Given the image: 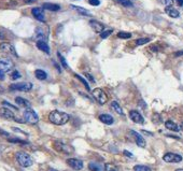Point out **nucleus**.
<instances>
[{
	"label": "nucleus",
	"instance_id": "2f4dec72",
	"mask_svg": "<svg viewBox=\"0 0 183 171\" xmlns=\"http://www.w3.org/2000/svg\"><path fill=\"white\" fill-rule=\"evenodd\" d=\"M105 171H118V167H115L112 163H106L105 165Z\"/></svg>",
	"mask_w": 183,
	"mask_h": 171
},
{
	"label": "nucleus",
	"instance_id": "423d86ee",
	"mask_svg": "<svg viewBox=\"0 0 183 171\" xmlns=\"http://www.w3.org/2000/svg\"><path fill=\"white\" fill-rule=\"evenodd\" d=\"M92 94H93V97L95 98V100L99 103L100 106H103L105 103H107L108 97L106 95V93L101 88H95L94 91H92Z\"/></svg>",
	"mask_w": 183,
	"mask_h": 171
},
{
	"label": "nucleus",
	"instance_id": "f3484780",
	"mask_svg": "<svg viewBox=\"0 0 183 171\" xmlns=\"http://www.w3.org/2000/svg\"><path fill=\"white\" fill-rule=\"evenodd\" d=\"M99 121L103 124H107V125H112L114 123V119L111 116L110 114H101L99 115Z\"/></svg>",
	"mask_w": 183,
	"mask_h": 171
},
{
	"label": "nucleus",
	"instance_id": "4468645a",
	"mask_svg": "<svg viewBox=\"0 0 183 171\" xmlns=\"http://www.w3.org/2000/svg\"><path fill=\"white\" fill-rule=\"evenodd\" d=\"M89 26L93 28V30L97 32V34H101L103 30H105V26L103 24L98 22V21H95V19H91L89 21Z\"/></svg>",
	"mask_w": 183,
	"mask_h": 171
},
{
	"label": "nucleus",
	"instance_id": "de8ad7c7",
	"mask_svg": "<svg viewBox=\"0 0 183 171\" xmlns=\"http://www.w3.org/2000/svg\"><path fill=\"white\" fill-rule=\"evenodd\" d=\"M175 171H183V168H180V169H175Z\"/></svg>",
	"mask_w": 183,
	"mask_h": 171
},
{
	"label": "nucleus",
	"instance_id": "1a4fd4ad",
	"mask_svg": "<svg viewBox=\"0 0 183 171\" xmlns=\"http://www.w3.org/2000/svg\"><path fill=\"white\" fill-rule=\"evenodd\" d=\"M0 51L3 52V53H8L13 55V56L19 57V55H17V53H16L15 51V47L12 45L11 43H9V42H1L0 43Z\"/></svg>",
	"mask_w": 183,
	"mask_h": 171
},
{
	"label": "nucleus",
	"instance_id": "c9c22d12",
	"mask_svg": "<svg viewBox=\"0 0 183 171\" xmlns=\"http://www.w3.org/2000/svg\"><path fill=\"white\" fill-rule=\"evenodd\" d=\"M88 3L91 5H94V7H98L100 4V1L99 0H88Z\"/></svg>",
	"mask_w": 183,
	"mask_h": 171
},
{
	"label": "nucleus",
	"instance_id": "c85d7f7f",
	"mask_svg": "<svg viewBox=\"0 0 183 171\" xmlns=\"http://www.w3.org/2000/svg\"><path fill=\"white\" fill-rule=\"evenodd\" d=\"M151 41L150 38H140L136 40V45H143V44H147Z\"/></svg>",
	"mask_w": 183,
	"mask_h": 171
},
{
	"label": "nucleus",
	"instance_id": "4c0bfd02",
	"mask_svg": "<svg viewBox=\"0 0 183 171\" xmlns=\"http://www.w3.org/2000/svg\"><path fill=\"white\" fill-rule=\"evenodd\" d=\"M158 2L162 4H164V5H169L170 4V2H171V0H158Z\"/></svg>",
	"mask_w": 183,
	"mask_h": 171
},
{
	"label": "nucleus",
	"instance_id": "7ed1b4c3",
	"mask_svg": "<svg viewBox=\"0 0 183 171\" xmlns=\"http://www.w3.org/2000/svg\"><path fill=\"white\" fill-rule=\"evenodd\" d=\"M24 119L28 124H37L39 122V116L31 108H26V110L23 113Z\"/></svg>",
	"mask_w": 183,
	"mask_h": 171
},
{
	"label": "nucleus",
	"instance_id": "aec40b11",
	"mask_svg": "<svg viewBox=\"0 0 183 171\" xmlns=\"http://www.w3.org/2000/svg\"><path fill=\"white\" fill-rule=\"evenodd\" d=\"M165 127H166L167 129L171 130V131H175V133L180 130L179 126L177 125L175 122H172V121H166V122H165Z\"/></svg>",
	"mask_w": 183,
	"mask_h": 171
},
{
	"label": "nucleus",
	"instance_id": "f8f14e48",
	"mask_svg": "<svg viewBox=\"0 0 183 171\" xmlns=\"http://www.w3.org/2000/svg\"><path fill=\"white\" fill-rule=\"evenodd\" d=\"M129 117H130V119H131L133 123H136V124H143V123H144V118H143V116L136 110L130 111Z\"/></svg>",
	"mask_w": 183,
	"mask_h": 171
},
{
	"label": "nucleus",
	"instance_id": "c756f323",
	"mask_svg": "<svg viewBox=\"0 0 183 171\" xmlns=\"http://www.w3.org/2000/svg\"><path fill=\"white\" fill-rule=\"evenodd\" d=\"M57 56H58V58H59V60H61V66L64 67L65 69H68V64H67V61H66V59H65V57L63 56L59 52L57 53Z\"/></svg>",
	"mask_w": 183,
	"mask_h": 171
},
{
	"label": "nucleus",
	"instance_id": "393cba45",
	"mask_svg": "<svg viewBox=\"0 0 183 171\" xmlns=\"http://www.w3.org/2000/svg\"><path fill=\"white\" fill-rule=\"evenodd\" d=\"M88 169L91 171H103V167L100 166L99 163H88Z\"/></svg>",
	"mask_w": 183,
	"mask_h": 171
},
{
	"label": "nucleus",
	"instance_id": "5701e85b",
	"mask_svg": "<svg viewBox=\"0 0 183 171\" xmlns=\"http://www.w3.org/2000/svg\"><path fill=\"white\" fill-rule=\"evenodd\" d=\"M71 8H72L73 10H76L78 13H80V14H82V15H84V16H92L91 12L87 11L86 9L80 8V7H76V5H71Z\"/></svg>",
	"mask_w": 183,
	"mask_h": 171
},
{
	"label": "nucleus",
	"instance_id": "e433bc0d",
	"mask_svg": "<svg viewBox=\"0 0 183 171\" xmlns=\"http://www.w3.org/2000/svg\"><path fill=\"white\" fill-rule=\"evenodd\" d=\"M2 104H4V106H9V108H11V109H13V110H19L17 109V106H12L11 103H9L8 101H2Z\"/></svg>",
	"mask_w": 183,
	"mask_h": 171
},
{
	"label": "nucleus",
	"instance_id": "9d476101",
	"mask_svg": "<svg viewBox=\"0 0 183 171\" xmlns=\"http://www.w3.org/2000/svg\"><path fill=\"white\" fill-rule=\"evenodd\" d=\"M163 160L166 163H180L182 161V156L175 153H166L163 156Z\"/></svg>",
	"mask_w": 183,
	"mask_h": 171
},
{
	"label": "nucleus",
	"instance_id": "7c9ffc66",
	"mask_svg": "<svg viewBox=\"0 0 183 171\" xmlns=\"http://www.w3.org/2000/svg\"><path fill=\"white\" fill-rule=\"evenodd\" d=\"M130 37H131V34L125 32V31H120L118 34V38L120 39H129Z\"/></svg>",
	"mask_w": 183,
	"mask_h": 171
},
{
	"label": "nucleus",
	"instance_id": "473e14b6",
	"mask_svg": "<svg viewBox=\"0 0 183 171\" xmlns=\"http://www.w3.org/2000/svg\"><path fill=\"white\" fill-rule=\"evenodd\" d=\"M113 32V30L112 29H108V30H103L101 34H100V37H101V39H107L109 36H110L111 34Z\"/></svg>",
	"mask_w": 183,
	"mask_h": 171
},
{
	"label": "nucleus",
	"instance_id": "ea45409f",
	"mask_svg": "<svg viewBox=\"0 0 183 171\" xmlns=\"http://www.w3.org/2000/svg\"><path fill=\"white\" fill-rule=\"evenodd\" d=\"M4 78H6V76H4V72L0 69V80L1 81H3L4 80Z\"/></svg>",
	"mask_w": 183,
	"mask_h": 171
},
{
	"label": "nucleus",
	"instance_id": "39448f33",
	"mask_svg": "<svg viewBox=\"0 0 183 171\" xmlns=\"http://www.w3.org/2000/svg\"><path fill=\"white\" fill-rule=\"evenodd\" d=\"M0 117L4 118V119H9V121H15V122L19 123H24V121L16 117L14 112H12L8 108H0Z\"/></svg>",
	"mask_w": 183,
	"mask_h": 171
},
{
	"label": "nucleus",
	"instance_id": "37998d69",
	"mask_svg": "<svg viewBox=\"0 0 183 171\" xmlns=\"http://www.w3.org/2000/svg\"><path fill=\"white\" fill-rule=\"evenodd\" d=\"M175 2H177V4L178 5H180V7H183V0H175Z\"/></svg>",
	"mask_w": 183,
	"mask_h": 171
},
{
	"label": "nucleus",
	"instance_id": "b1692460",
	"mask_svg": "<svg viewBox=\"0 0 183 171\" xmlns=\"http://www.w3.org/2000/svg\"><path fill=\"white\" fill-rule=\"evenodd\" d=\"M111 108H112V109H113V110H114L118 115H124V112H123L122 106L118 104V102H116V101H112V102H111Z\"/></svg>",
	"mask_w": 183,
	"mask_h": 171
},
{
	"label": "nucleus",
	"instance_id": "f257e3e1",
	"mask_svg": "<svg viewBox=\"0 0 183 171\" xmlns=\"http://www.w3.org/2000/svg\"><path fill=\"white\" fill-rule=\"evenodd\" d=\"M69 118L70 116L68 114L58 110H54L49 114V121L54 125H65L66 123H68Z\"/></svg>",
	"mask_w": 183,
	"mask_h": 171
},
{
	"label": "nucleus",
	"instance_id": "cd10ccee",
	"mask_svg": "<svg viewBox=\"0 0 183 171\" xmlns=\"http://www.w3.org/2000/svg\"><path fill=\"white\" fill-rule=\"evenodd\" d=\"M74 76H76V79H78V80L80 81L81 83L83 84L84 86H85V88H86V91H91V88H89V85H88V83L87 82H86V81H85V79H83V78H82V76H79V74H74Z\"/></svg>",
	"mask_w": 183,
	"mask_h": 171
},
{
	"label": "nucleus",
	"instance_id": "49530a36",
	"mask_svg": "<svg viewBox=\"0 0 183 171\" xmlns=\"http://www.w3.org/2000/svg\"><path fill=\"white\" fill-rule=\"evenodd\" d=\"M31 1H34V0H26V2H27V3H30Z\"/></svg>",
	"mask_w": 183,
	"mask_h": 171
},
{
	"label": "nucleus",
	"instance_id": "bb28decb",
	"mask_svg": "<svg viewBox=\"0 0 183 171\" xmlns=\"http://www.w3.org/2000/svg\"><path fill=\"white\" fill-rule=\"evenodd\" d=\"M133 171H151V168L143 165H136L133 167Z\"/></svg>",
	"mask_w": 183,
	"mask_h": 171
},
{
	"label": "nucleus",
	"instance_id": "72a5a7b5",
	"mask_svg": "<svg viewBox=\"0 0 183 171\" xmlns=\"http://www.w3.org/2000/svg\"><path fill=\"white\" fill-rule=\"evenodd\" d=\"M21 78V73L17 71V70H14V71H12L11 73V79L12 80H17Z\"/></svg>",
	"mask_w": 183,
	"mask_h": 171
},
{
	"label": "nucleus",
	"instance_id": "79ce46f5",
	"mask_svg": "<svg viewBox=\"0 0 183 171\" xmlns=\"http://www.w3.org/2000/svg\"><path fill=\"white\" fill-rule=\"evenodd\" d=\"M183 55V51H179V52H175V56L178 57V56H182Z\"/></svg>",
	"mask_w": 183,
	"mask_h": 171
},
{
	"label": "nucleus",
	"instance_id": "412c9836",
	"mask_svg": "<svg viewBox=\"0 0 183 171\" xmlns=\"http://www.w3.org/2000/svg\"><path fill=\"white\" fill-rule=\"evenodd\" d=\"M34 76H36V78L40 81H44L46 78H47L46 72L44 71V70H41V69H37V70L34 71Z\"/></svg>",
	"mask_w": 183,
	"mask_h": 171
},
{
	"label": "nucleus",
	"instance_id": "ddd939ff",
	"mask_svg": "<svg viewBox=\"0 0 183 171\" xmlns=\"http://www.w3.org/2000/svg\"><path fill=\"white\" fill-rule=\"evenodd\" d=\"M130 135L135 138V141H136V144L139 146V148H145V140L143 139L140 133H138L137 131H135V130H130Z\"/></svg>",
	"mask_w": 183,
	"mask_h": 171
},
{
	"label": "nucleus",
	"instance_id": "9b49d317",
	"mask_svg": "<svg viewBox=\"0 0 183 171\" xmlns=\"http://www.w3.org/2000/svg\"><path fill=\"white\" fill-rule=\"evenodd\" d=\"M66 163L68 165L70 168H72L73 170H82L83 169V163H82V160L80 159H76V158H68V159L66 160Z\"/></svg>",
	"mask_w": 183,
	"mask_h": 171
},
{
	"label": "nucleus",
	"instance_id": "20e7f679",
	"mask_svg": "<svg viewBox=\"0 0 183 171\" xmlns=\"http://www.w3.org/2000/svg\"><path fill=\"white\" fill-rule=\"evenodd\" d=\"M34 87L32 83L30 82H22V83H14L10 85V89L11 91H24V93H27V91H30Z\"/></svg>",
	"mask_w": 183,
	"mask_h": 171
},
{
	"label": "nucleus",
	"instance_id": "2eb2a0df",
	"mask_svg": "<svg viewBox=\"0 0 183 171\" xmlns=\"http://www.w3.org/2000/svg\"><path fill=\"white\" fill-rule=\"evenodd\" d=\"M31 13L34 15V19H37L40 22H44V12H43V8H34L31 10Z\"/></svg>",
	"mask_w": 183,
	"mask_h": 171
},
{
	"label": "nucleus",
	"instance_id": "c03bdc74",
	"mask_svg": "<svg viewBox=\"0 0 183 171\" xmlns=\"http://www.w3.org/2000/svg\"><path fill=\"white\" fill-rule=\"evenodd\" d=\"M0 133H1V135H3V136H6V137H9V136H10L8 133H6L4 130H1V129H0Z\"/></svg>",
	"mask_w": 183,
	"mask_h": 171
},
{
	"label": "nucleus",
	"instance_id": "3c124183",
	"mask_svg": "<svg viewBox=\"0 0 183 171\" xmlns=\"http://www.w3.org/2000/svg\"><path fill=\"white\" fill-rule=\"evenodd\" d=\"M182 129H183V124H182Z\"/></svg>",
	"mask_w": 183,
	"mask_h": 171
},
{
	"label": "nucleus",
	"instance_id": "a878e982",
	"mask_svg": "<svg viewBox=\"0 0 183 171\" xmlns=\"http://www.w3.org/2000/svg\"><path fill=\"white\" fill-rule=\"evenodd\" d=\"M114 2L121 4L123 7H126V8H129V7L133 5V2L129 1V0H114Z\"/></svg>",
	"mask_w": 183,
	"mask_h": 171
},
{
	"label": "nucleus",
	"instance_id": "f03ea898",
	"mask_svg": "<svg viewBox=\"0 0 183 171\" xmlns=\"http://www.w3.org/2000/svg\"><path fill=\"white\" fill-rule=\"evenodd\" d=\"M15 158L17 160V163L24 168L30 167L34 163V159L29 154H27L26 152H17L15 154Z\"/></svg>",
	"mask_w": 183,
	"mask_h": 171
},
{
	"label": "nucleus",
	"instance_id": "dca6fc26",
	"mask_svg": "<svg viewBox=\"0 0 183 171\" xmlns=\"http://www.w3.org/2000/svg\"><path fill=\"white\" fill-rule=\"evenodd\" d=\"M165 12H166V13H167L170 17H172V19H177V17H179L180 16L179 11H178V10H175L172 5H170V4L167 5V7L165 8Z\"/></svg>",
	"mask_w": 183,
	"mask_h": 171
},
{
	"label": "nucleus",
	"instance_id": "6e6552de",
	"mask_svg": "<svg viewBox=\"0 0 183 171\" xmlns=\"http://www.w3.org/2000/svg\"><path fill=\"white\" fill-rule=\"evenodd\" d=\"M13 67H14V64L9 57H0V69L3 72L11 71Z\"/></svg>",
	"mask_w": 183,
	"mask_h": 171
},
{
	"label": "nucleus",
	"instance_id": "8fccbe9b",
	"mask_svg": "<svg viewBox=\"0 0 183 171\" xmlns=\"http://www.w3.org/2000/svg\"><path fill=\"white\" fill-rule=\"evenodd\" d=\"M129 1H131V2H133V1H135V0H129Z\"/></svg>",
	"mask_w": 183,
	"mask_h": 171
},
{
	"label": "nucleus",
	"instance_id": "6ab92c4d",
	"mask_svg": "<svg viewBox=\"0 0 183 171\" xmlns=\"http://www.w3.org/2000/svg\"><path fill=\"white\" fill-rule=\"evenodd\" d=\"M42 8L44 10H47V11H52V12H56L61 9V5L55 3H50V2H46V3H43Z\"/></svg>",
	"mask_w": 183,
	"mask_h": 171
},
{
	"label": "nucleus",
	"instance_id": "09e8293b",
	"mask_svg": "<svg viewBox=\"0 0 183 171\" xmlns=\"http://www.w3.org/2000/svg\"><path fill=\"white\" fill-rule=\"evenodd\" d=\"M49 171H57V170H55V169H53V168H50V169H49Z\"/></svg>",
	"mask_w": 183,
	"mask_h": 171
},
{
	"label": "nucleus",
	"instance_id": "4be33fe9",
	"mask_svg": "<svg viewBox=\"0 0 183 171\" xmlns=\"http://www.w3.org/2000/svg\"><path fill=\"white\" fill-rule=\"evenodd\" d=\"M15 102L21 106H24V108H30V102L26 100V99L22 98V97H16L15 98Z\"/></svg>",
	"mask_w": 183,
	"mask_h": 171
},
{
	"label": "nucleus",
	"instance_id": "0eeeda50",
	"mask_svg": "<svg viewBox=\"0 0 183 171\" xmlns=\"http://www.w3.org/2000/svg\"><path fill=\"white\" fill-rule=\"evenodd\" d=\"M54 148L57 152L64 153V154H71L73 152V148H71L70 145H67L65 143H63L61 141H55L54 142Z\"/></svg>",
	"mask_w": 183,
	"mask_h": 171
},
{
	"label": "nucleus",
	"instance_id": "f704fd0d",
	"mask_svg": "<svg viewBox=\"0 0 183 171\" xmlns=\"http://www.w3.org/2000/svg\"><path fill=\"white\" fill-rule=\"evenodd\" d=\"M10 142H13V143H21V144H28L27 141L24 140H19V139H9Z\"/></svg>",
	"mask_w": 183,
	"mask_h": 171
},
{
	"label": "nucleus",
	"instance_id": "a211bd4d",
	"mask_svg": "<svg viewBox=\"0 0 183 171\" xmlns=\"http://www.w3.org/2000/svg\"><path fill=\"white\" fill-rule=\"evenodd\" d=\"M36 44H37V47H38L40 51H42V52H44V53H46V54H50V46L47 45L46 41L39 40V41H37Z\"/></svg>",
	"mask_w": 183,
	"mask_h": 171
},
{
	"label": "nucleus",
	"instance_id": "a18cd8bd",
	"mask_svg": "<svg viewBox=\"0 0 183 171\" xmlns=\"http://www.w3.org/2000/svg\"><path fill=\"white\" fill-rule=\"evenodd\" d=\"M3 93H4V88L2 86H0V95H2Z\"/></svg>",
	"mask_w": 183,
	"mask_h": 171
},
{
	"label": "nucleus",
	"instance_id": "58836bf2",
	"mask_svg": "<svg viewBox=\"0 0 183 171\" xmlns=\"http://www.w3.org/2000/svg\"><path fill=\"white\" fill-rule=\"evenodd\" d=\"M123 154H124L125 156H127L128 158H133V154H131L130 152H128V151H126V150H124V152H123Z\"/></svg>",
	"mask_w": 183,
	"mask_h": 171
},
{
	"label": "nucleus",
	"instance_id": "a19ab883",
	"mask_svg": "<svg viewBox=\"0 0 183 171\" xmlns=\"http://www.w3.org/2000/svg\"><path fill=\"white\" fill-rule=\"evenodd\" d=\"M85 76H87L88 79H89V80H91L92 82H93V83H95V80H94V78H93V76H89V74H88V73H85Z\"/></svg>",
	"mask_w": 183,
	"mask_h": 171
}]
</instances>
